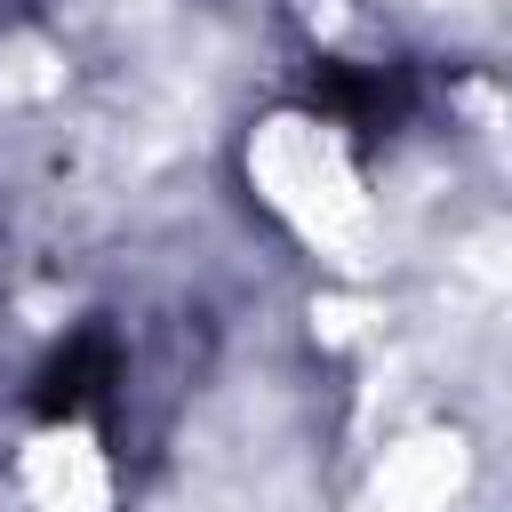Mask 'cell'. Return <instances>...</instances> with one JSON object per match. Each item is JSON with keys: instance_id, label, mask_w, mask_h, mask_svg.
I'll list each match as a JSON object with an SVG mask.
<instances>
[{"instance_id": "obj_1", "label": "cell", "mask_w": 512, "mask_h": 512, "mask_svg": "<svg viewBox=\"0 0 512 512\" xmlns=\"http://www.w3.org/2000/svg\"><path fill=\"white\" fill-rule=\"evenodd\" d=\"M120 392V336L112 328H80L48 352V368L32 376V408L48 424H80V416H104Z\"/></svg>"}, {"instance_id": "obj_2", "label": "cell", "mask_w": 512, "mask_h": 512, "mask_svg": "<svg viewBox=\"0 0 512 512\" xmlns=\"http://www.w3.org/2000/svg\"><path fill=\"white\" fill-rule=\"evenodd\" d=\"M312 104L328 120H344L352 136H392L408 120V72L400 64H344V56H328L312 72Z\"/></svg>"}]
</instances>
